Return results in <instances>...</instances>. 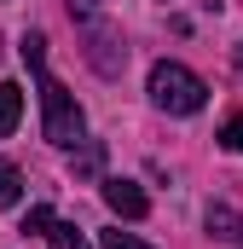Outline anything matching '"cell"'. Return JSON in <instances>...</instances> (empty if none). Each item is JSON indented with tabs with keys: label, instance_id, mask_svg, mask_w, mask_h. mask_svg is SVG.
Wrapping results in <instances>:
<instances>
[{
	"label": "cell",
	"instance_id": "cell-7",
	"mask_svg": "<svg viewBox=\"0 0 243 249\" xmlns=\"http://www.w3.org/2000/svg\"><path fill=\"white\" fill-rule=\"evenodd\" d=\"M17 197H23V174H17L12 162H0V209H12Z\"/></svg>",
	"mask_w": 243,
	"mask_h": 249
},
{
	"label": "cell",
	"instance_id": "cell-2",
	"mask_svg": "<svg viewBox=\"0 0 243 249\" xmlns=\"http://www.w3.org/2000/svg\"><path fill=\"white\" fill-rule=\"evenodd\" d=\"M151 105L156 110H168V116H197L203 105H208V81L197 75V70H185V64L174 58H162V64H151Z\"/></svg>",
	"mask_w": 243,
	"mask_h": 249
},
{
	"label": "cell",
	"instance_id": "cell-9",
	"mask_svg": "<svg viewBox=\"0 0 243 249\" xmlns=\"http://www.w3.org/2000/svg\"><path fill=\"white\" fill-rule=\"evenodd\" d=\"M220 145L226 151H243V116H232V122L220 127Z\"/></svg>",
	"mask_w": 243,
	"mask_h": 249
},
{
	"label": "cell",
	"instance_id": "cell-8",
	"mask_svg": "<svg viewBox=\"0 0 243 249\" xmlns=\"http://www.w3.org/2000/svg\"><path fill=\"white\" fill-rule=\"evenodd\" d=\"M99 244H104V249H151L145 238H133V232H122V226H116V232H104Z\"/></svg>",
	"mask_w": 243,
	"mask_h": 249
},
{
	"label": "cell",
	"instance_id": "cell-6",
	"mask_svg": "<svg viewBox=\"0 0 243 249\" xmlns=\"http://www.w3.org/2000/svg\"><path fill=\"white\" fill-rule=\"evenodd\" d=\"M41 238H47V249H87V238H81L69 220H58V214H52V226H47Z\"/></svg>",
	"mask_w": 243,
	"mask_h": 249
},
{
	"label": "cell",
	"instance_id": "cell-11",
	"mask_svg": "<svg viewBox=\"0 0 243 249\" xmlns=\"http://www.w3.org/2000/svg\"><path fill=\"white\" fill-rule=\"evenodd\" d=\"M99 6H104V0H69V12H75V18H93Z\"/></svg>",
	"mask_w": 243,
	"mask_h": 249
},
{
	"label": "cell",
	"instance_id": "cell-3",
	"mask_svg": "<svg viewBox=\"0 0 243 249\" xmlns=\"http://www.w3.org/2000/svg\"><path fill=\"white\" fill-rule=\"evenodd\" d=\"M104 203L116 209L122 220H145V209H151V203H145V191L133 186V180H122V174H110V180H104Z\"/></svg>",
	"mask_w": 243,
	"mask_h": 249
},
{
	"label": "cell",
	"instance_id": "cell-5",
	"mask_svg": "<svg viewBox=\"0 0 243 249\" xmlns=\"http://www.w3.org/2000/svg\"><path fill=\"white\" fill-rule=\"evenodd\" d=\"M17 116H23V93H17L12 81H0V139L17 127Z\"/></svg>",
	"mask_w": 243,
	"mask_h": 249
},
{
	"label": "cell",
	"instance_id": "cell-1",
	"mask_svg": "<svg viewBox=\"0 0 243 249\" xmlns=\"http://www.w3.org/2000/svg\"><path fill=\"white\" fill-rule=\"evenodd\" d=\"M23 64L41 75V133H47L52 145H81L87 116H81V105L69 99V87L47 75V35H23Z\"/></svg>",
	"mask_w": 243,
	"mask_h": 249
},
{
	"label": "cell",
	"instance_id": "cell-12",
	"mask_svg": "<svg viewBox=\"0 0 243 249\" xmlns=\"http://www.w3.org/2000/svg\"><path fill=\"white\" fill-rule=\"evenodd\" d=\"M238 70H243V47H238Z\"/></svg>",
	"mask_w": 243,
	"mask_h": 249
},
{
	"label": "cell",
	"instance_id": "cell-4",
	"mask_svg": "<svg viewBox=\"0 0 243 249\" xmlns=\"http://www.w3.org/2000/svg\"><path fill=\"white\" fill-rule=\"evenodd\" d=\"M208 232L226 238V244H243V214H238V209H226V203H214V209H208Z\"/></svg>",
	"mask_w": 243,
	"mask_h": 249
},
{
	"label": "cell",
	"instance_id": "cell-10",
	"mask_svg": "<svg viewBox=\"0 0 243 249\" xmlns=\"http://www.w3.org/2000/svg\"><path fill=\"white\" fill-rule=\"evenodd\" d=\"M52 226V209H29V220H23V232H47Z\"/></svg>",
	"mask_w": 243,
	"mask_h": 249
}]
</instances>
